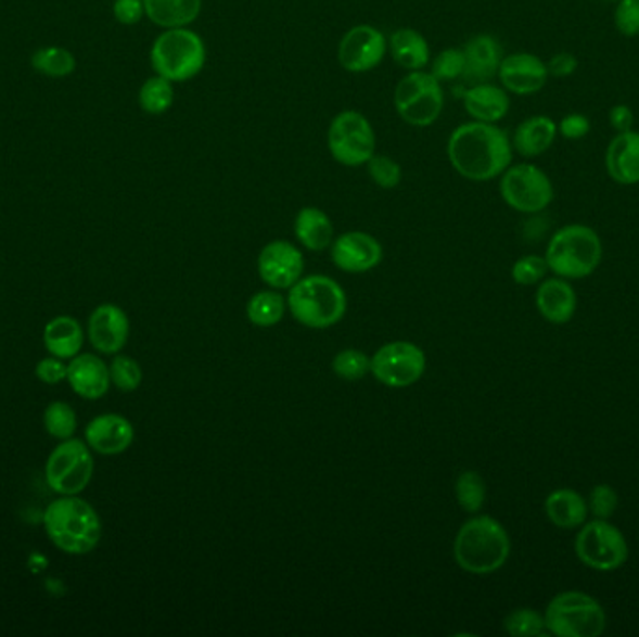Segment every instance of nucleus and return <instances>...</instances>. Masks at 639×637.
I'll list each match as a JSON object with an SVG mask.
<instances>
[{"label":"nucleus","instance_id":"obj_1","mask_svg":"<svg viewBox=\"0 0 639 637\" xmlns=\"http://www.w3.org/2000/svg\"><path fill=\"white\" fill-rule=\"evenodd\" d=\"M447 157L458 175L470 181H490L512 165L511 135L498 124H460L447 141Z\"/></svg>","mask_w":639,"mask_h":637},{"label":"nucleus","instance_id":"obj_2","mask_svg":"<svg viewBox=\"0 0 639 637\" xmlns=\"http://www.w3.org/2000/svg\"><path fill=\"white\" fill-rule=\"evenodd\" d=\"M452 553L462 571L486 576L509 561L511 537L496 518H471L458 530Z\"/></svg>","mask_w":639,"mask_h":637},{"label":"nucleus","instance_id":"obj_3","mask_svg":"<svg viewBox=\"0 0 639 637\" xmlns=\"http://www.w3.org/2000/svg\"><path fill=\"white\" fill-rule=\"evenodd\" d=\"M48 537L59 550L85 556L101 540V522L92 505L77 496H62L43 514Z\"/></svg>","mask_w":639,"mask_h":637},{"label":"nucleus","instance_id":"obj_4","mask_svg":"<svg viewBox=\"0 0 639 637\" xmlns=\"http://www.w3.org/2000/svg\"><path fill=\"white\" fill-rule=\"evenodd\" d=\"M602 240L587 225H566L550 238L546 262L553 276L566 281H579L592 276L602 262Z\"/></svg>","mask_w":639,"mask_h":637},{"label":"nucleus","instance_id":"obj_5","mask_svg":"<svg viewBox=\"0 0 639 637\" xmlns=\"http://www.w3.org/2000/svg\"><path fill=\"white\" fill-rule=\"evenodd\" d=\"M286 305L305 328L328 329L343 320L348 302L341 284L331 277L309 276L290 289Z\"/></svg>","mask_w":639,"mask_h":637},{"label":"nucleus","instance_id":"obj_6","mask_svg":"<svg viewBox=\"0 0 639 637\" xmlns=\"http://www.w3.org/2000/svg\"><path fill=\"white\" fill-rule=\"evenodd\" d=\"M150 64L170 82L191 81L204 69L206 46L191 28H167L152 43Z\"/></svg>","mask_w":639,"mask_h":637},{"label":"nucleus","instance_id":"obj_7","mask_svg":"<svg viewBox=\"0 0 639 637\" xmlns=\"http://www.w3.org/2000/svg\"><path fill=\"white\" fill-rule=\"evenodd\" d=\"M546 630L558 637H599L605 630V611L597 598L582 590H565L545 611Z\"/></svg>","mask_w":639,"mask_h":637},{"label":"nucleus","instance_id":"obj_8","mask_svg":"<svg viewBox=\"0 0 639 637\" xmlns=\"http://www.w3.org/2000/svg\"><path fill=\"white\" fill-rule=\"evenodd\" d=\"M499 195L514 212L538 215L553 202L552 178L535 163H516L499 176Z\"/></svg>","mask_w":639,"mask_h":637},{"label":"nucleus","instance_id":"obj_9","mask_svg":"<svg viewBox=\"0 0 639 637\" xmlns=\"http://www.w3.org/2000/svg\"><path fill=\"white\" fill-rule=\"evenodd\" d=\"M395 109L406 124L429 128L444 111L442 82L431 72H410L395 88Z\"/></svg>","mask_w":639,"mask_h":637},{"label":"nucleus","instance_id":"obj_10","mask_svg":"<svg viewBox=\"0 0 639 637\" xmlns=\"http://www.w3.org/2000/svg\"><path fill=\"white\" fill-rule=\"evenodd\" d=\"M574 551L579 563L599 572H613L628 561V543L619 527L595 518L579 527Z\"/></svg>","mask_w":639,"mask_h":637},{"label":"nucleus","instance_id":"obj_11","mask_svg":"<svg viewBox=\"0 0 639 637\" xmlns=\"http://www.w3.org/2000/svg\"><path fill=\"white\" fill-rule=\"evenodd\" d=\"M331 157L344 167H363L376 154V133L367 116L357 111H343L328 129Z\"/></svg>","mask_w":639,"mask_h":637},{"label":"nucleus","instance_id":"obj_12","mask_svg":"<svg viewBox=\"0 0 639 637\" xmlns=\"http://www.w3.org/2000/svg\"><path fill=\"white\" fill-rule=\"evenodd\" d=\"M94 473V458L81 439H64L54 447L46 463L49 488L61 496H77L87 488Z\"/></svg>","mask_w":639,"mask_h":637},{"label":"nucleus","instance_id":"obj_13","mask_svg":"<svg viewBox=\"0 0 639 637\" xmlns=\"http://www.w3.org/2000/svg\"><path fill=\"white\" fill-rule=\"evenodd\" d=\"M426 369V357L418 344L395 341L385 344L370 357V372L378 382L393 390L418 383Z\"/></svg>","mask_w":639,"mask_h":637},{"label":"nucleus","instance_id":"obj_14","mask_svg":"<svg viewBox=\"0 0 639 637\" xmlns=\"http://www.w3.org/2000/svg\"><path fill=\"white\" fill-rule=\"evenodd\" d=\"M387 53V40L372 25H357L338 43V62L350 74H365L380 66Z\"/></svg>","mask_w":639,"mask_h":637},{"label":"nucleus","instance_id":"obj_15","mask_svg":"<svg viewBox=\"0 0 639 637\" xmlns=\"http://www.w3.org/2000/svg\"><path fill=\"white\" fill-rule=\"evenodd\" d=\"M302 251L284 240L269 242L258 255V276L268 286L289 290L303 277Z\"/></svg>","mask_w":639,"mask_h":637},{"label":"nucleus","instance_id":"obj_16","mask_svg":"<svg viewBox=\"0 0 639 637\" xmlns=\"http://www.w3.org/2000/svg\"><path fill=\"white\" fill-rule=\"evenodd\" d=\"M499 85L514 95H535L550 79L548 64L533 53H511L499 64Z\"/></svg>","mask_w":639,"mask_h":637},{"label":"nucleus","instance_id":"obj_17","mask_svg":"<svg viewBox=\"0 0 639 637\" xmlns=\"http://www.w3.org/2000/svg\"><path fill=\"white\" fill-rule=\"evenodd\" d=\"M382 258V243L378 242L374 235L361 230L341 234L331 243V260L336 268L343 269L346 273H367L370 269L376 268Z\"/></svg>","mask_w":639,"mask_h":637},{"label":"nucleus","instance_id":"obj_18","mask_svg":"<svg viewBox=\"0 0 639 637\" xmlns=\"http://www.w3.org/2000/svg\"><path fill=\"white\" fill-rule=\"evenodd\" d=\"M88 339L100 354H120L129 339V318L118 305L103 303L88 318Z\"/></svg>","mask_w":639,"mask_h":637},{"label":"nucleus","instance_id":"obj_19","mask_svg":"<svg viewBox=\"0 0 639 637\" xmlns=\"http://www.w3.org/2000/svg\"><path fill=\"white\" fill-rule=\"evenodd\" d=\"M133 437V424L129 423L126 417L116 413L95 417L85 429L88 447L105 457H115L128 450Z\"/></svg>","mask_w":639,"mask_h":637},{"label":"nucleus","instance_id":"obj_20","mask_svg":"<svg viewBox=\"0 0 639 637\" xmlns=\"http://www.w3.org/2000/svg\"><path fill=\"white\" fill-rule=\"evenodd\" d=\"M605 173L619 186H638L639 183V131L628 129L615 133L608 142L604 154Z\"/></svg>","mask_w":639,"mask_h":637},{"label":"nucleus","instance_id":"obj_21","mask_svg":"<svg viewBox=\"0 0 639 637\" xmlns=\"http://www.w3.org/2000/svg\"><path fill=\"white\" fill-rule=\"evenodd\" d=\"M464 75L462 81L468 85L490 82L498 77L499 64L503 61V49L490 34L473 36L464 48Z\"/></svg>","mask_w":639,"mask_h":637},{"label":"nucleus","instance_id":"obj_22","mask_svg":"<svg viewBox=\"0 0 639 637\" xmlns=\"http://www.w3.org/2000/svg\"><path fill=\"white\" fill-rule=\"evenodd\" d=\"M67 383L82 398L98 400L111 387V372L101 357L81 354L67 365Z\"/></svg>","mask_w":639,"mask_h":637},{"label":"nucleus","instance_id":"obj_23","mask_svg":"<svg viewBox=\"0 0 639 637\" xmlns=\"http://www.w3.org/2000/svg\"><path fill=\"white\" fill-rule=\"evenodd\" d=\"M535 303H537L538 313L545 320L555 323V326H565L576 315L578 297H576L571 282L561 279V277H553V279L538 282Z\"/></svg>","mask_w":639,"mask_h":637},{"label":"nucleus","instance_id":"obj_24","mask_svg":"<svg viewBox=\"0 0 639 637\" xmlns=\"http://www.w3.org/2000/svg\"><path fill=\"white\" fill-rule=\"evenodd\" d=\"M462 100L465 113L475 122L498 124L511 111V94L501 85H494L491 81L471 85Z\"/></svg>","mask_w":639,"mask_h":637},{"label":"nucleus","instance_id":"obj_25","mask_svg":"<svg viewBox=\"0 0 639 637\" xmlns=\"http://www.w3.org/2000/svg\"><path fill=\"white\" fill-rule=\"evenodd\" d=\"M558 122L552 116L535 115L520 122L511 137L512 148L525 160L545 155L558 141Z\"/></svg>","mask_w":639,"mask_h":637},{"label":"nucleus","instance_id":"obj_26","mask_svg":"<svg viewBox=\"0 0 639 637\" xmlns=\"http://www.w3.org/2000/svg\"><path fill=\"white\" fill-rule=\"evenodd\" d=\"M545 512L559 530H579L589 517L586 497L572 488H558L546 497Z\"/></svg>","mask_w":639,"mask_h":637},{"label":"nucleus","instance_id":"obj_27","mask_svg":"<svg viewBox=\"0 0 639 637\" xmlns=\"http://www.w3.org/2000/svg\"><path fill=\"white\" fill-rule=\"evenodd\" d=\"M393 61L410 72L424 69L431 62V48L423 34L416 28H398L387 41Z\"/></svg>","mask_w":639,"mask_h":637},{"label":"nucleus","instance_id":"obj_28","mask_svg":"<svg viewBox=\"0 0 639 637\" xmlns=\"http://www.w3.org/2000/svg\"><path fill=\"white\" fill-rule=\"evenodd\" d=\"M82 343L85 333L81 323L72 316H56L43 329V344L49 354L59 359H74L79 356Z\"/></svg>","mask_w":639,"mask_h":637},{"label":"nucleus","instance_id":"obj_29","mask_svg":"<svg viewBox=\"0 0 639 637\" xmlns=\"http://www.w3.org/2000/svg\"><path fill=\"white\" fill-rule=\"evenodd\" d=\"M294 232L303 247L309 249L312 253L331 247L335 235L330 215L315 206H305L297 212Z\"/></svg>","mask_w":639,"mask_h":637},{"label":"nucleus","instance_id":"obj_30","mask_svg":"<svg viewBox=\"0 0 639 637\" xmlns=\"http://www.w3.org/2000/svg\"><path fill=\"white\" fill-rule=\"evenodd\" d=\"M144 14L157 27L183 28L195 23L202 12V0H142Z\"/></svg>","mask_w":639,"mask_h":637},{"label":"nucleus","instance_id":"obj_31","mask_svg":"<svg viewBox=\"0 0 639 637\" xmlns=\"http://www.w3.org/2000/svg\"><path fill=\"white\" fill-rule=\"evenodd\" d=\"M30 66L34 72L49 77V79H66L74 74L77 67L75 54L66 48L59 46H46V48L36 49L30 59Z\"/></svg>","mask_w":639,"mask_h":637},{"label":"nucleus","instance_id":"obj_32","mask_svg":"<svg viewBox=\"0 0 639 637\" xmlns=\"http://www.w3.org/2000/svg\"><path fill=\"white\" fill-rule=\"evenodd\" d=\"M286 302L276 290L256 292L247 303V318L256 328H273L283 320Z\"/></svg>","mask_w":639,"mask_h":637},{"label":"nucleus","instance_id":"obj_33","mask_svg":"<svg viewBox=\"0 0 639 637\" xmlns=\"http://www.w3.org/2000/svg\"><path fill=\"white\" fill-rule=\"evenodd\" d=\"M175 82L168 81L162 75L149 77L139 88V107L146 115H165L175 103Z\"/></svg>","mask_w":639,"mask_h":637},{"label":"nucleus","instance_id":"obj_34","mask_svg":"<svg viewBox=\"0 0 639 637\" xmlns=\"http://www.w3.org/2000/svg\"><path fill=\"white\" fill-rule=\"evenodd\" d=\"M457 501L465 512H478L483 509L486 499V483L477 471H462L455 484Z\"/></svg>","mask_w":639,"mask_h":637},{"label":"nucleus","instance_id":"obj_35","mask_svg":"<svg viewBox=\"0 0 639 637\" xmlns=\"http://www.w3.org/2000/svg\"><path fill=\"white\" fill-rule=\"evenodd\" d=\"M43 426L49 436L56 439H69L77 430V416L75 409L66 403H51L43 413Z\"/></svg>","mask_w":639,"mask_h":637},{"label":"nucleus","instance_id":"obj_36","mask_svg":"<svg viewBox=\"0 0 639 637\" xmlns=\"http://www.w3.org/2000/svg\"><path fill=\"white\" fill-rule=\"evenodd\" d=\"M503 628L512 637L542 636L546 630L545 615L529 608H520L504 617Z\"/></svg>","mask_w":639,"mask_h":637},{"label":"nucleus","instance_id":"obj_37","mask_svg":"<svg viewBox=\"0 0 639 637\" xmlns=\"http://www.w3.org/2000/svg\"><path fill=\"white\" fill-rule=\"evenodd\" d=\"M331 367L336 377L343 378L346 382H357L369 374L370 357L365 356L361 349H343L336 354Z\"/></svg>","mask_w":639,"mask_h":637},{"label":"nucleus","instance_id":"obj_38","mask_svg":"<svg viewBox=\"0 0 639 637\" xmlns=\"http://www.w3.org/2000/svg\"><path fill=\"white\" fill-rule=\"evenodd\" d=\"M111 383L115 385L116 390L122 393H131V391L139 390L142 383V369L139 362L135 361L133 357L118 356L113 359L111 367Z\"/></svg>","mask_w":639,"mask_h":637},{"label":"nucleus","instance_id":"obj_39","mask_svg":"<svg viewBox=\"0 0 639 637\" xmlns=\"http://www.w3.org/2000/svg\"><path fill=\"white\" fill-rule=\"evenodd\" d=\"M370 180L380 189H395L402 181V168L393 157L384 154H374L367 163Z\"/></svg>","mask_w":639,"mask_h":637},{"label":"nucleus","instance_id":"obj_40","mask_svg":"<svg viewBox=\"0 0 639 637\" xmlns=\"http://www.w3.org/2000/svg\"><path fill=\"white\" fill-rule=\"evenodd\" d=\"M548 271L550 268L545 256L527 255L514 262L511 273L514 282L520 286H533L545 281Z\"/></svg>","mask_w":639,"mask_h":637},{"label":"nucleus","instance_id":"obj_41","mask_svg":"<svg viewBox=\"0 0 639 637\" xmlns=\"http://www.w3.org/2000/svg\"><path fill=\"white\" fill-rule=\"evenodd\" d=\"M464 51L462 49H445L432 61L431 74L437 81H457L464 75Z\"/></svg>","mask_w":639,"mask_h":637},{"label":"nucleus","instance_id":"obj_42","mask_svg":"<svg viewBox=\"0 0 639 637\" xmlns=\"http://www.w3.org/2000/svg\"><path fill=\"white\" fill-rule=\"evenodd\" d=\"M589 514L599 520H610L619 507V496L610 484H597L587 497Z\"/></svg>","mask_w":639,"mask_h":637},{"label":"nucleus","instance_id":"obj_43","mask_svg":"<svg viewBox=\"0 0 639 637\" xmlns=\"http://www.w3.org/2000/svg\"><path fill=\"white\" fill-rule=\"evenodd\" d=\"M613 25L625 38L639 36V0H617L613 10Z\"/></svg>","mask_w":639,"mask_h":637},{"label":"nucleus","instance_id":"obj_44","mask_svg":"<svg viewBox=\"0 0 639 637\" xmlns=\"http://www.w3.org/2000/svg\"><path fill=\"white\" fill-rule=\"evenodd\" d=\"M591 120L584 113H568L558 122L559 137L565 141H584L591 133Z\"/></svg>","mask_w":639,"mask_h":637},{"label":"nucleus","instance_id":"obj_45","mask_svg":"<svg viewBox=\"0 0 639 637\" xmlns=\"http://www.w3.org/2000/svg\"><path fill=\"white\" fill-rule=\"evenodd\" d=\"M113 15L124 27H133L141 23L144 14V2L142 0H115L113 2Z\"/></svg>","mask_w":639,"mask_h":637},{"label":"nucleus","instance_id":"obj_46","mask_svg":"<svg viewBox=\"0 0 639 637\" xmlns=\"http://www.w3.org/2000/svg\"><path fill=\"white\" fill-rule=\"evenodd\" d=\"M36 377L48 385H56L62 380H67V367L59 357H46L36 365Z\"/></svg>","mask_w":639,"mask_h":637},{"label":"nucleus","instance_id":"obj_47","mask_svg":"<svg viewBox=\"0 0 639 637\" xmlns=\"http://www.w3.org/2000/svg\"><path fill=\"white\" fill-rule=\"evenodd\" d=\"M546 64H548L550 77H555V79H568L578 72L579 67L578 56L568 53V51H559Z\"/></svg>","mask_w":639,"mask_h":637},{"label":"nucleus","instance_id":"obj_48","mask_svg":"<svg viewBox=\"0 0 639 637\" xmlns=\"http://www.w3.org/2000/svg\"><path fill=\"white\" fill-rule=\"evenodd\" d=\"M608 122H610V128L615 133H623V131L634 129V111L628 105H625V103H617V105H613L610 109Z\"/></svg>","mask_w":639,"mask_h":637},{"label":"nucleus","instance_id":"obj_49","mask_svg":"<svg viewBox=\"0 0 639 637\" xmlns=\"http://www.w3.org/2000/svg\"><path fill=\"white\" fill-rule=\"evenodd\" d=\"M604 2H617V0H604Z\"/></svg>","mask_w":639,"mask_h":637}]
</instances>
